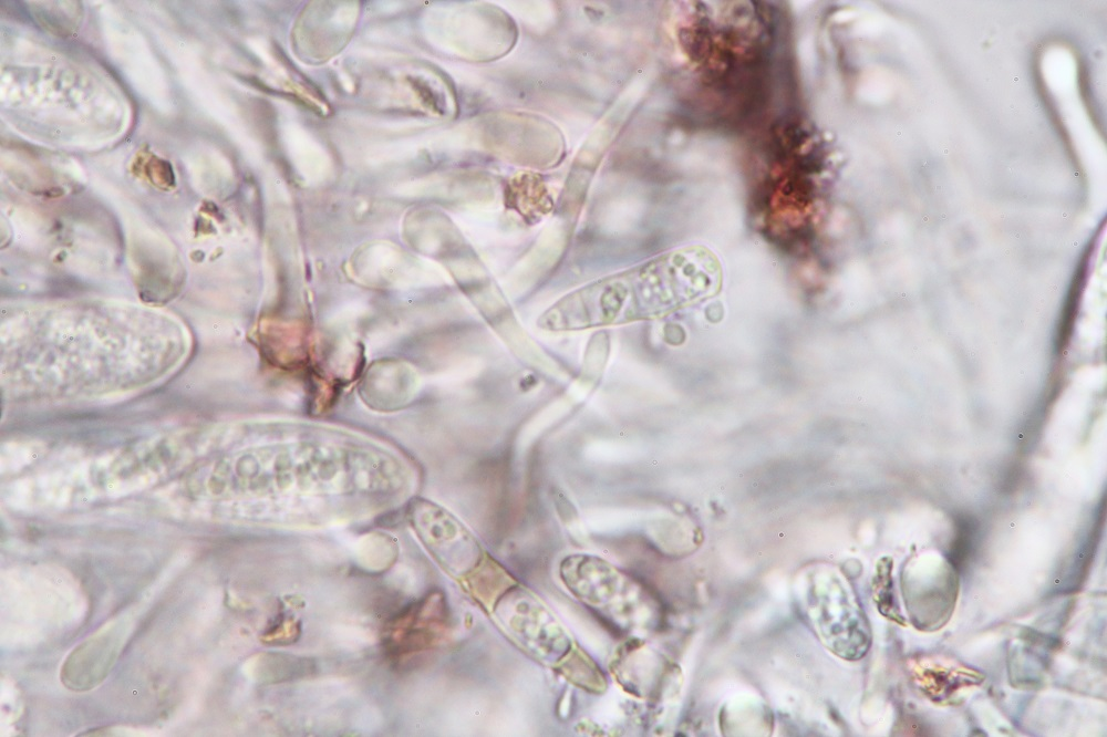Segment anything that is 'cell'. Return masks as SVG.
<instances>
[{"label": "cell", "mask_w": 1107, "mask_h": 737, "mask_svg": "<svg viewBox=\"0 0 1107 737\" xmlns=\"http://www.w3.org/2000/svg\"><path fill=\"white\" fill-rule=\"evenodd\" d=\"M721 287L717 257L703 246H689L566 295L539 325L569 331L661 318L714 297Z\"/></svg>", "instance_id": "6da1fadb"}, {"label": "cell", "mask_w": 1107, "mask_h": 737, "mask_svg": "<svg viewBox=\"0 0 1107 737\" xmlns=\"http://www.w3.org/2000/svg\"><path fill=\"white\" fill-rule=\"evenodd\" d=\"M570 593L620 634H639L654 626L656 606L643 587L606 560L572 554L560 563Z\"/></svg>", "instance_id": "7a4b0ae2"}, {"label": "cell", "mask_w": 1107, "mask_h": 737, "mask_svg": "<svg viewBox=\"0 0 1107 737\" xmlns=\"http://www.w3.org/2000/svg\"><path fill=\"white\" fill-rule=\"evenodd\" d=\"M500 631L521 651L547 665H559L572 648L571 637L548 608L528 589L514 583L492 605Z\"/></svg>", "instance_id": "3957f363"}, {"label": "cell", "mask_w": 1107, "mask_h": 737, "mask_svg": "<svg viewBox=\"0 0 1107 737\" xmlns=\"http://www.w3.org/2000/svg\"><path fill=\"white\" fill-rule=\"evenodd\" d=\"M411 520L436 562L454 578L470 575L483 562L484 551L475 537L452 513L427 500L411 506Z\"/></svg>", "instance_id": "277c9868"}, {"label": "cell", "mask_w": 1107, "mask_h": 737, "mask_svg": "<svg viewBox=\"0 0 1107 737\" xmlns=\"http://www.w3.org/2000/svg\"><path fill=\"white\" fill-rule=\"evenodd\" d=\"M912 678L927 697L948 703L960 689L977 685L983 679L976 672L952 660L924 657L912 662Z\"/></svg>", "instance_id": "5b68a950"}, {"label": "cell", "mask_w": 1107, "mask_h": 737, "mask_svg": "<svg viewBox=\"0 0 1107 737\" xmlns=\"http://www.w3.org/2000/svg\"><path fill=\"white\" fill-rule=\"evenodd\" d=\"M563 674L573 683L588 689L603 688L606 686L603 676L596 664L584 654L578 651L573 657L569 654L560 662Z\"/></svg>", "instance_id": "8992f818"}, {"label": "cell", "mask_w": 1107, "mask_h": 737, "mask_svg": "<svg viewBox=\"0 0 1107 737\" xmlns=\"http://www.w3.org/2000/svg\"><path fill=\"white\" fill-rule=\"evenodd\" d=\"M891 571L889 565H882L881 570L878 572L873 581V598L879 612L889 620L894 621L898 624L904 625L906 620L900 612L899 604L894 594Z\"/></svg>", "instance_id": "52a82bcc"}]
</instances>
